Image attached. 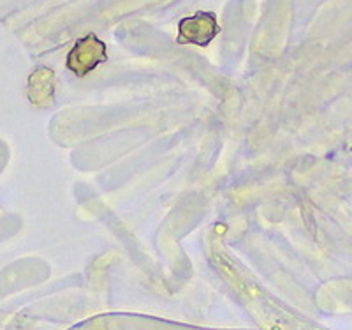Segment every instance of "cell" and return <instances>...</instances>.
<instances>
[{"mask_svg": "<svg viewBox=\"0 0 352 330\" xmlns=\"http://www.w3.org/2000/svg\"><path fill=\"white\" fill-rule=\"evenodd\" d=\"M108 61L106 45L94 34L81 37L67 55V68L76 76H87L99 64Z\"/></svg>", "mask_w": 352, "mask_h": 330, "instance_id": "cell-1", "label": "cell"}, {"mask_svg": "<svg viewBox=\"0 0 352 330\" xmlns=\"http://www.w3.org/2000/svg\"><path fill=\"white\" fill-rule=\"evenodd\" d=\"M220 34V25L213 12H196L194 17L184 18L178 25V43L180 45L208 46Z\"/></svg>", "mask_w": 352, "mask_h": 330, "instance_id": "cell-2", "label": "cell"}, {"mask_svg": "<svg viewBox=\"0 0 352 330\" xmlns=\"http://www.w3.org/2000/svg\"><path fill=\"white\" fill-rule=\"evenodd\" d=\"M30 96H32V101L37 105H44L48 103L53 96V89H55V80H53V73L50 69H39L37 73L32 74L30 78Z\"/></svg>", "mask_w": 352, "mask_h": 330, "instance_id": "cell-3", "label": "cell"}]
</instances>
